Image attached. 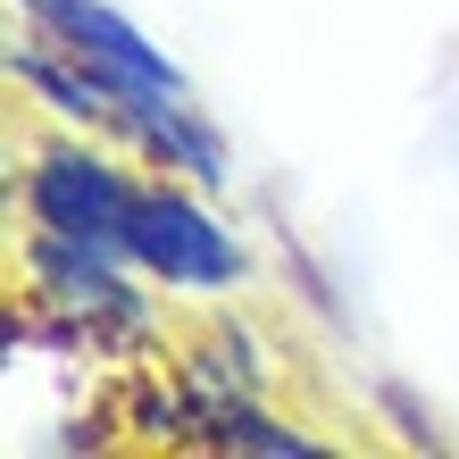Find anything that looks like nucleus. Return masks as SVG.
Listing matches in <instances>:
<instances>
[{
  "label": "nucleus",
  "instance_id": "f257e3e1",
  "mask_svg": "<svg viewBox=\"0 0 459 459\" xmlns=\"http://www.w3.org/2000/svg\"><path fill=\"white\" fill-rule=\"evenodd\" d=\"M143 159H117L109 134H42L34 151H25V176H17V201H25V226L42 234H67V242H100V251H126L134 234V209H143V184L134 176Z\"/></svg>",
  "mask_w": 459,
  "mask_h": 459
},
{
  "label": "nucleus",
  "instance_id": "7ed1b4c3",
  "mask_svg": "<svg viewBox=\"0 0 459 459\" xmlns=\"http://www.w3.org/2000/svg\"><path fill=\"white\" fill-rule=\"evenodd\" d=\"M109 143H126V151L143 159V168H159V176L201 184V193H226V184H234V151H226V134L201 117L193 92H126Z\"/></svg>",
  "mask_w": 459,
  "mask_h": 459
},
{
  "label": "nucleus",
  "instance_id": "f03ea898",
  "mask_svg": "<svg viewBox=\"0 0 459 459\" xmlns=\"http://www.w3.org/2000/svg\"><path fill=\"white\" fill-rule=\"evenodd\" d=\"M126 259L143 267L159 292H234V284H251V251H242V234L209 209L201 184L159 176V168H151V184H143Z\"/></svg>",
  "mask_w": 459,
  "mask_h": 459
}]
</instances>
